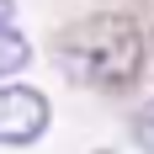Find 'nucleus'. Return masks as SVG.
I'll use <instances>...</instances> for the list:
<instances>
[{"instance_id":"nucleus-2","label":"nucleus","mask_w":154,"mask_h":154,"mask_svg":"<svg viewBox=\"0 0 154 154\" xmlns=\"http://www.w3.org/2000/svg\"><path fill=\"white\" fill-rule=\"evenodd\" d=\"M48 96L37 85H0V143L5 149H27L48 133Z\"/></svg>"},{"instance_id":"nucleus-1","label":"nucleus","mask_w":154,"mask_h":154,"mask_svg":"<svg viewBox=\"0 0 154 154\" xmlns=\"http://www.w3.org/2000/svg\"><path fill=\"white\" fill-rule=\"evenodd\" d=\"M59 69L75 85L91 91H128L143 75V27L122 11H101V16H80L75 27L59 32L53 48Z\"/></svg>"},{"instance_id":"nucleus-5","label":"nucleus","mask_w":154,"mask_h":154,"mask_svg":"<svg viewBox=\"0 0 154 154\" xmlns=\"http://www.w3.org/2000/svg\"><path fill=\"white\" fill-rule=\"evenodd\" d=\"M11 16H16V0H0V27H11Z\"/></svg>"},{"instance_id":"nucleus-3","label":"nucleus","mask_w":154,"mask_h":154,"mask_svg":"<svg viewBox=\"0 0 154 154\" xmlns=\"http://www.w3.org/2000/svg\"><path fill=\"white\" fill-rule=\"evenodd\" d=\"M27 59H32V43L21 37V32L0 27V75H16V69H27Z\"/></svg>"},{"instance_id":"nucleus-4","label":"nucleus","mask_w":154,"mask_h":154,"mask_svg":"<svg viewBox=\"0 0 154 154\" xmlns=\"http://www.w3.org/2000/svg\"><path fill=\"white\" fill-rule=\"evenodd\" d=\"M133 138H138V149H149V154H154V112L133 122Z\"/></svg>"},{"instance_id":"nucleus-6","label":"nucleus","mask_w":154,"mask_h":154,"mask_svg":"<svg viewBox=\"0 0 154 154\" xmlns=\"http://www.w3.org/2000/svg\"><path fill=\"white\" fill-rule=\"evenodd\" d=\"M96 154H117V149H96Z\"/></svg>"}]
</instances>
